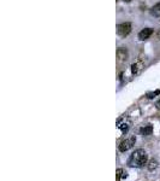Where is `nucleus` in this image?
I'll list each match as a JSON object with an SVG mask.
<instances>
[{
    "instance_id": "ddd939ff",
    "label": "nucleus",
    "mask_w": 160,
    "mask_h": 181,
    "mask_svg": "<svg viewBox=\"0 0 160 181\" xmlns=\"http://www.w3.org/2000/svg\"><path fill=\"white\" fill-rule=\"evenodd\" d=\"M158 38L160 39V29H159V32H158Z\"/></svg>"
},
{
    "instance_id": "f8f14e48",
    "label": "nucleus",
    "mask_w": 160,
    "mask_h": 181,
    "mask_svg": "<svg viewBox=\"0 0 160 181\" xmlns=\"http://www.w3.org/2000/svg\"><path fill=\"white\" fill-rule=\"evenodd\" d=\"M157 106H158V109H160V100L159 102H157Z\"/></svg>"
},
{
    "instance_id": "1a4fd4ad",
    "label": "nucleus",
    "mask_w": 160,
    "mask_h": 181,
    "mask_svg": "<svg viewBox=\"0 0 160 181\" xmlns=\"http://www.w3.org/2000/svg\"><path fill=\"white\" fill-rule=\"evenodd\" d=\"M157 168H158V162L152 159V161L149 162V164H148V169H149L151 172H153V170H155Z\"/></svg>"
},
{
    "instance_id": "4468645a",
    "label": "nucleus",
    "mask_w": 160,
    "mask_h": 181,
    "mask_svg": "<svg viewBox=\"0 0 160 181\" xmlns=\"http://www.w3.org/2000/svg\"><path fill=\"white\" fill-rule=\"evenodd\" d=\"M124 1H125V3H130V1H131V0H124Z\"/></svg>"
},
{
    "instance_id": "39448f33",
    "label": "nucleus",
    "mask_w": 160,
    "mask_h": 181,
    "mask_svg": "<svg viewBox=\"0 0 160 181\" xmlns=\"http://www.w3.org/2000/svg\"><path fill=\"white\" fill-rule=\"evenodd\" d=\"M117 57H118V59L121 61V62H125L126 59H128V57H129V53H128V51H126V48H118L117 50Z\"/></svg>"
},
{
    "instance_id": "9b49d317",
    "label": "nucleus",
    "mask_w": 160,
    "mask_h": 181,
    "mask_svg": "<svg viewBox=\"0 0 160 181\" xmlns=\"http://www.w3.org/2000/svg\"><path fill=\"white\" fill-rule=\"evenodd\" d=\"M131 70H132V72H134V74H136L137 70H138V64H134V65H132V69H131Z\"/></svg>"
},
{
    "instance_id": "20e7f679",
    "label": "nucleus",
    "mask_w": 160,
    "mask_h": 181,
    "mask_svg": "<svg viewBox=\"0 0 160 181\" xmlns=\"http://www.w3.org/2000/svg\"><path fill=\"white\" fill-rule=\"evenodd\" d=\"M117 127L122 130V133H126L128 130H129L130 128V121L128 120V118H119L118 121H117Z\"/></svg>"
},
{
    "instance_id": "423d86ee",
    "label": "nucleus",
    "mask_w": 160,
    "mask_h": 181,
    "mask_svg": "<svg viewBox=\"0 0 160 181\" xmlns=\"http://www.w3.org/2000/svg\"><path fill=\"white\" fill-rule=\"evenodd\" d=\"M153 34V30L151 28H145V29H142L141 32L138 33V39L140 40H147L151 35Z\"/></svg>"
},
{
    "instance_id": "9d476101",
    "label": "nucleus",
    "mask_w": 160,
    "mask_h": 181,
    "mask_svg": "<svg viewBox=\"0 0 160 181\" xmlns=\"http://www.w3.org/2000/svg\"><path fill=\"white\" fill-rule=\"evenodd\" d=\"M116 176H117V181H121V178L123 176V169H117Z\"/></svg>"
},
{
    "instance_id": "7ed1b4c3",
    "label": "nucleus",
    "mask_w": 160,
    "mask_h": 181,
    "mask_svg": "<svg viewBox=\"0 0 160 181\" xmlns=\"http://www.w3.org/2000/svg\"><path fill=\"white\" fill-rule=\"evenodd\" d=\"M135 142H136V138H135V136H130L128 139H125L124 141L121 142V145H119V151H122V152L128 151V150L131 149V147L135 145Z\"/></svg>"
},
{
    "instance_id": "6e6552de",
    "label": "nucleus",
    "mask_w": 160,
    "mask_h": 181,
    "mask_svg": "<svg viewBox=\"0 0 160 181\" xmlns=\"http://www.w3.org/2000/svg\"><path fill=\"white\" fill-rule=\"evenodd\" d=\"M151 15L154 17H160V3H158L151 8Z\"/></svg>"
},
{
    "instance_id": "0eeeda50",
    "label": "nucleus",
    "mask_w": 160,
    "mask_h": 181,
    "mask_svg": "<svg viewBox=\"0 0 160 181\" xmlns=\"http://www.w3.org/2000/svg\"><path fill=\"white\" fill-rule=\"evenodd\" d=\"M153 132V127L151 125H147V126L142 127L141 129H140V133L142 134V135H151Z\"/></svg>"
},
{
    "instance_id": "f257e3e1",
    "label": "nucleus",
    "mask_w": 160,
    "mask_h": 181,
    "mask_svg": "<svg viewBox=\"0 0 160 181\" xmlns=\"http://www.w3.org/2000/svg\"><path fill=\"white\" fill-rule=\"evenodd\" d=\"M147 159L148 158H147V153L145 150L138 149L131 153L129 161H128V164L130 167H135V168H142L147 164Z\"/></svg>"
},
{
    "instance_id": "f03ea898",
    "label": "nucleus",
    "mask_w": 160,
    "mask_h": 181,
    "mask_svg": "<svg viewBox=\"0 0 160 181\" xmlns=\"http://www.w3.org/2000/svg\"><path fill=\"white\" fill-rule=\"evenodd\" d=\"M117 33L118 35L121 36H128L130 33H131V24L129 22H125V23H122V24H118L117 25Z\"/></svg>"
}]
</instances>
